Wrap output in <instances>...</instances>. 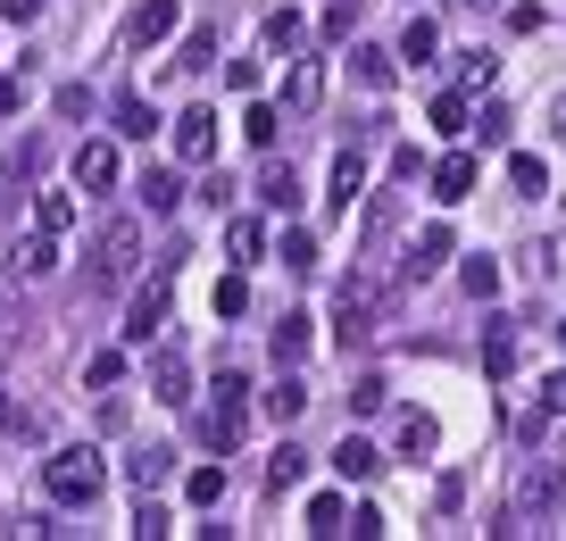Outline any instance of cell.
<instances>
[{
	"label": "cell",
	"mask_w": 566,
	"mask_h": 541,
	"mask_svg": "<svg viewBox=\"0 0 566 541\" xmlns=\"http://www.w3.org/2000/svg\"><path fill=\"white\" fill-rule=\"evenodd\" d=\"M467 9H491V0H467Z\"/></svg>",
	"instance_id": "53"
},
{
	"label": "cell",
	"mask_w": 566,
	"mask_h": 541,
	"mask_svg": "<svg viewBox=\"0 0 566 541\" xmlns=\"http://www.w3.org/2000/svg\"><path fill=\"white\" fill-rule=\"evenodd\" d=\"M18 100H25V84H18V75H9V84H0V117L18 109Z\"/></svg>",
	"instance_id": "52"
},
{
	"label": "cell",
	"mask_w": 566,
	"mask_h": 541,
	"mask_svg": "<svg viewBox=\"0 0 566 541\" xmlns=\"http://www.w3.org/2000/svg\"><path fill=\"white\" fill-rule=\"evenodd\" d=\"M467 133H483V150H509V133H516V117L500 109V100H483V117H475Z\"/></svg>",
	"instance_id": "32"
},
{
	"label": "cell",
	"mask_w": 566,
	"mask_h": 541,
	"mask_svg": "<svg viewBox=\"0 0 566 541\" xmlns=\"http://www.w3.org/2000/svg\"><path fill=\"white\" fill-rule=\"evenodd\" d=\"M283 267H317V234H308V225H283Z\"/></svg>",
	"instance_id": "35"
},
{
	"label": "cell",
	"mask_w": 566,
	"mask_h": 541,
	"mask_svg": "<svg viewBox=\"0 0 566 541\" xmlns=\"http://www.w3.org/2000/svg\"><path fill=\"white\" fill-rule=\"evenodd\" d=\"M159 334H167V275H151L142 292L126 300V342H133V350H151Z\"/></svg>",
	"instance_id": "6"
},
{
	"label": "cell",
	"mask_w": 566,
	"mask_h": 541,
	"mask_svg": "<svg viewBox=\"0 0 566 541\" xmlns=\"http://www.w3.org/2000/svg\"><path fill=\"white\" fill-rule=\"evenodd\" d=\"M308 350V317H283L275 325V358H283V367H292V358H301Z\"/></svg>",
	"instance_id": "42"
},
{
	"label": "cell",
	"mask_w": 566,
	"mask_h": 541,
	"mask_svg": "<svg viewBox=\"0 0 566 541\" xmlns=\"http://www.w3.org/2000/svg\"><path fill=\"white\" fill-rule=\"evenodd\" d=\"M383 400H392V383H383V375H359V383H350V409H359V416H375Z\"/></svg>",
	"instance_id": "40"
},
{
	"label": "cell",
	"mask_w": 566,
	"mask_h": 541,
	"mask_svg": "<svg viewBox=\"0 0 566 541\" xmlns=\"http://www.w3.org/2000/svg\"><path fill=\"white\" fill-rule=\"evenodd\" d=\"M100 484H109V458H100V450H58L51 467H42V491H51L58 508H92L100 500Z\"/></svg>",
	"instance_id": "1"
},
{
	"label": "cell",
	"mask_w": 566,
	"mask_h": 541,
	"mask_svg": "<svg viewBox=\"0 0 566 541\" xmlns=\"http://www.w3.org/2000/svg\"><path fill=\"white\" fill-rule=\"evenodd\" d=\"M350 533L375 541V533H392V517H383V508H350Z\"/></svg>",
	"instance_id": "47"
},
{
	"label": "cell",
	"mask_w": 566,
	"mask_h": 541,
	"mask_svg": "<svg viewBox=\"0 0 566 541\" xmlns=\"http://www.w3.org/2000/svg\"><path fill=\"white\" fill-rule=\"evenodd\" d=\"M458 75H467V84H491V75H500V58H491V51H458Z\"/></svg>",
	"instance_id": "45"
},
{
	"label": "cell",
	"mask_w": 566,
	"mask_h": 541,
	"mask_svg": "<svg viewBox=\"0 0 566 541\" xmlns=\"http://www.w3.org/2000/svg\"><path fill=\"white\" fill-rule=\"evenodd\" d=\"M259 201L275 208V217H301V175H292V167H266L259 175Z\"/></svg>",
	"instance_id": "21"
},
{
	"label": "cell",
	"mask_w": 566,
	"mask_h": 541,
	"mask_svg": "<svg viewBox=\"0 0 566 541\" xmlns=\"http://www.w3.org/2000/svg\"><path fill=\"white\" fill-rule=\"evenodd\" d=\"M76 184L84 192H109L117 184V142H84L76 150Z\"/></svg>",
	"instance_id": "12"
},
{
	"label": "cell",
	"mask_w": 566,
	"mask_h": 541,
	"mask_svg": "<svg viewBox=\"0 0 566 541\" xmlns=\"http://www.w3.org/2000/svg\"><path fill=\"white\" fill-rule=\"evenodd\" d=\"M392 442H400V458H425V450L442 442V425H434V416H425V409H409V416H400V425H392Z\"/></svg>",
	"instance_id": "22"
},
{
	"label": "cell",
	"mask_w": 566,
	"mask_h": 541,
	"mask_svg": "<svg viewBox=\"0 0 566 541\" xmlns=\"http://www.w3.org/2000/svg\"><path fill=\"white\" fill-rule=\"evenodd\" d=\"M84 383H92V392H117V383H126V350H92L84 358Z\"/></svg>",
	"instance_id": "29"
},
{
	"label": "cell",
	"mask_w": 566,
	"mask_h": 541,
	"mask_svg": "<svg viewBox=\"0 0 566 541\" xmlns=\"http://www.w3.org/2000/svg\"><path fill=\"white\" fill-rule=\"evenodd\" d=\"M18 192H25V167H0V217L18 208Z\"/></svg>",
	"instance_id": "50"
},
{
	"label": "cell",
	"mask_w": 566,
	"mask_h": 541,
	"mask_svg": "<svg viewBox=\"0 0 566 541\" xmlns=\"http://www.w3.org/2000/svg\"><path fill=\"white\" fill-rule=\"evenodd\" d=\"M434 508H467V475H442V484H434Z\"/></svg>",
	"instance_id": "49"
},
{
	"label": "cell",
	"mask_w": 566,
	"mask_h": 541,
	"mask_svg": "<svg viewBox=\"0 0 566 541\" xmlns=\"http://www.w3.org/2000/svg\"><path fill=\"white\" fill-rule=\"evenodd\" d=\"M350 25H359V0H334V9H325V34L341 42V34H350Z\"/></svg>",
	"instance_id": "48"
},
{
	"label": "cell",
	"mask_w": 566,
	"mask_h": 541,
	"mask_svg": "<svg viewBox=\"0 0 566 541\" xmlns=\"http://www.w3.org/2000/svg\"><path fill=\"white\" fill-rule=\"evenodd\" d=\"M375 467H383V450L359 442V433H341V450H334V475H341V484H367Z\"/></svg>",
	"instance_id": "13"
},
{
	"label": "cell",
	"mask_w": 566,
	"mask_h": 541,
	"mask_svg": "<svg viewBox=\"0 0 566 541\" xmlns=\"http://www.w3.org/2000/svg\"><path fill=\"white\" fill-rule=\"evenodd\" d=\"M425 117H434V133H467V126H475L467 93H434V109H425Z\"/></svg>",
	"instance_id": "28"
},
{
	"label": "cell",
	"mask_w": 566,
	"mask_h": 541,
	"mask_svg": "<svg viewBox=\"0 0 566 541\" xmlns=\"http://www.w3.org/2000/svg\"><path fill=\"white\" fill-rule=\"evenodd\" d=\"M475 175H483V167H475V150H450V159H434V201L458 208V201L475 192Z\"/></svg>",
	"instance_id": "11"
},
{
	"label": "cell",
	"mask_w": 566,
	"mask_h": 541,
	"mask_svg": "<svg viewBox=\"0 0 566 541\" xmlns=\"http://www.w3.org/2000/svg\"><path fill=\"white\" fill-rule=\"evenodd\" d=\"M558 117H566V109H558Z\"/></svg>",
	"instance_id": "54"
},
{
	"label": "cell",
	"mask_w": 566,
	"mask_h": 541,
	"mask_svg": "<svg viewBox=\"0 0 566 541\" xmlns=\"http://www.w3.org/2000/svg\"><path fill=\"white\" fill-rule=\"evenodd\" d=\"M458 283H467L475 300H491V292H500V267H491V259H467V275H458Z\"/></svg>",
	"instance_id": "43"
},
{
	"label": "cell",
	"mask_w": 566,
	"mask_h": 541,
	"mask_svg": "<svg viewBox=\"0 0 566 541\" xmlns=\"http://www.w3.org/2000/svg\"><path fill=\"white\" fill-rule=\"evenodd\" d=\"M566 500V467L558 458H525L516 467V517H542V508H558Z\"/></svg>",
	"instance_id": "5"
},
{
	"label": "cell",
	"mask_w": 566,
	"mask_h": 541,
	"mask_svg": "<svg viewBox=\"0 0 566 541\" xmlns=\"http://www.w3.org/2000/svg\"><path fill=\"white\" fill-rule=\"evenodd\" d=\"M250 309V275L233 267V275H217V317H242Z\"/></svg>",
	"instance_id": "37"
},
{
	"label": "cell",
	"mask_w": 566,
	"mask_h": 541,
	"mask_svg": "<svg viewBox=\"0 0 566 541\" xmlns=\"http://www.w3.org/2000/svg\"><path fill=\"white\" fill-rule=\"evenodd\" d=\"M25 433H34V409H25V400H9V392H0V442H25Z\"/></svg>",
	"instance_id": "39"
},
{
	"label": "cell",
	"mask_w": 566,
	"mask_h": 541,
	"mask_svg": "<svg viewBox=\"0 0 566 541\" xmlns=\"http://www.w3.org/2000/svg\"><path fill=\"white\" fill-rule=\"evenodd\" d=\"M184 500L192 508H217V500H226V467H192L184 475Z\"/></svg>",
	"instance_id": "31"
},
{
	"label": "cell",
	"mask_w": 566,
	"mask_h": 541,
	"mask_svg": "<svg viewBox=\"0 0 566 541\" xmlns=\"http://www.w3.org/2000/svg\"><path fill=\"white\" fill-rule=\"evenodd\" d=\"M175 159H192V167L217 159V109H184L175 117Z\"/></svg>",
	"instance_id": "9"
},
{
	"label": "cell",
	"mask_w": 566,
	"mask_h": 541,
	"mask_svg": "<svg viewBox=\"0 0 566 541\" xmlns=\"http://www.w3.org/2000/svg\"><path fill=\"white\" fill-rule=\"evenodd\" d=\"M301 42H308V18H301V9H266V51L292 58Z\"/></svg>",
	"instance_id": "19"
},
{
	"label": "cell",
	"mask_w": 566,
	"mask_h": 541,
	"mask_svg": "<svg viewBox=\"0 0 566 541\" xmlns=\"http://www.w3.org/2000/svg\"><path fill=\"white\" fill-rule=\"evenodd\" d=\"M175 25H184V9H175V0H142V9L126 18V34H117V51H126V58H142V51H159V42H167Z\"/></svg>",
	"instance_id": "4"
},
{
	"label": "cell",
	"mask_w": 566,
	"mask_h": 541,
	"mask_svg": "<svg viewBox=\"0 0 566 541\" xmlns=\"http://www.w3.org/2000/svg\"><path fill=\"white\" fill-rule=\"evenodd\" d=\"M558 416H566V375H542V383H533V400L516 409V442H542Z\"/></svg>",
	"instance_id": "7"
},
{
	"label": "cell",
	"mask_w": 566,
	"mask_h": 541,
	"mask_svg": "<svg viewBox=\"0 0 566 541\" xmlns=\"http://www.w3.org/2000/svg\"><path fill=\"white\" fill-rule=\"evenodd\" d=\"M18 275H25V283L58 275V234H42V225H34V234H25V242H18Z\"/></svg>",
	"instance_id": "14"
},
{
	"label": "cell",
	"mask_w": 566,
	"mask_h": 541,
	"mask_svg": "<svg viewBox=\"0 0 566 541\" xmlns=\"http://www.w3.org/2000/svg\"><path fill=\"white\" fill-rule=\"evenodd\" d=\"M133 533H142V541H159V533H167V508H159L151 491H142V508H133Z\"/></svg>",
	"instance_id": "44"
},
{
	"label": "cell",
	"mask_w": 566,
	"mask_h": 541,
	"mask_svg": "<svg viewBox=\"0 0 566 541\" xmlns=\"http://www.w3.org/2000/svg\"><path fill=\"white\" fill-rule=\"evenodd\" d=\"M509 184L525 192V201H533V192H549V159H533V150H516V159H509Z\"/></svg>",
	"instance_id": "33"
},
{
	"label": "cell",
	"mask_w": 566,
	"mask_h": 541,
	"mask_svg": "<svg viewBox=\"0 0 566 541\" xmlns=\"http://www.w3.org/2000/svg\"><path fill=\"white\" fill-rule=\"evenodd\" d=\"M226 250H233V267H259L266 259V225L259 217H233L226 225Z\"/></svg>",
	"instance_id": "23"
},
{
	"label": "cell",
	"mask_w": 566,
	"mask_h": 541,
	"mask_svg": "<svg viewBox=\"0 0 566 541\" xmlns=\"http://www.w3.org/2000/svg\"><path fill=\"white\" fill-rule=\"evenodd\" d=\"M133 259H142V225H133V217H109V225L92 234V283H126Z\"/></svg>",
	"instance_id": "3"
},
{
	"label": "cell",
	"mask_w": 566,
	"mask_h": 541,
	"mask_svg": "<svg viewBox=\"0 0 566 541\" xmlns=\"http://www.w3.org/2000/svg\"><path fill=\"white\" fill-rule=\"evenodd\" d=\"M308 533H350V500H341V491H317V500H308Z\"/></svg>",
	"instance_id": "26"
},
{
	"label": "cell",
	"mask_w": 566,
	"mask_h": 541,
	"mask_svg": "<svg viewBox=\"0 0 566 541\" xmlns=\"http://www.w3.org/2000/svg\"><path fill=\"white\" fill-rule=\"evenodd\" d=\"M483 375H516V325L509 317L483 325Z\"/></svg>",
	"instance_id": "16"
},
{
	"label": "cell",
	"mask_w": 566,
	"mask_h": 541,
	"mask_svg": "<svg viewBox=\"0 0 566 541\" xmlns=\"http://www.w3.org/2000/svg\"><path fill=\"white\" fill-rule=\"evenodd\" d=\"M34 225L67 242V234H76V192H34Z\"/></svg>",
	"instance_id": "17"
},
{
	"label": "cell",
	"mask_w": 566,
	"mask_h": 541,
	"mask_svg": "<svg viewBox=\"0 0 566 541\" xmlns=\"http://www.w3.org/2000/svg\"><path fill=\"white\" fill-rule=\"evenodd\" d=\"M175 201H184V184H175V167H151V175H142V208H151V217H167Z\"/></svg>",
	"instance_id": "27"
},
{
	"label": "cell",
	"mask_w": 566,
	"mask_h": 541,
	"mask_svg": "<svg viewBox=\"0 0 566 541\" xmlns=\"http://www.w3.org/2000/svg\"><path fill=\"white\" fill-rule=\"evenodd\" d=\"M301 475H308V450L275 442V458H266V491H301Z\"/></svg>",
	"instance_id": "25"
},
{
	"label": "cell",
	"mask_w": 566,
	"mask_h": 541,
	"mask_svg": "<svg viewBox=\"0 0 566 541\" xmlns=\"http://www.w3.org/2000/svg\"><path fill=\"white\" fill-rule=\"evenodd\" d=\"M151 400H167V409H192V375H184V350H167V342H159V358H151Z\"/></svg>",
	"instance_id": "10"
},
{
	"label": "cell",
	"mask_w": 566,
	"mask_h": 541,
	"mask_svg": "<svg viewBox=\"0 0 566 541\" xmlns=\"http://www.w3.org/2000/svg\"><path fill=\"white\" fill-rule=\"evenodd\" d=\"M167 475H175V458H167V450H142V458H133V484H142V491H159Z\"/></svg>",
	"instance_id": "38"
},
{
	"label": "cell",
	"mask_w": 566,
	"mask_h": 541,
	"mask_svg": "<svg viewBox=\"0 0 566 541\" xmlns=\"http://www.w3.org/2000/svg\"><path fill=\"white\" fill-rule=\"evenodd\" d=\"M442 259H450V225H425L409 242V275H442Z\"/></svg>",
	"instance_id": "18"
},
{
	"label": "cell",
	"mask_w": 566,
	"mask_h": 541,
	"mask_svg": "<svg viewBox=\"0 0 566 541\" xmlns=\"http://www.w3.org/2000/svg\"><path fill=\"white\" fill-rule=\"evenodd\" d=\"M301 409H308V392H301V383H292V375H283L275 392H266V416H275V425H292V416H301Z\"/></svg>",
	"instance_id": "36"
},
{
	"label": "cell",
	"mask_w": 566,
	"mask_h": 541,
	"mask_svg": "<svg viewBox=\"0 0 566 541\" xmlns=\"http://www.w3.org/2000/svg\"><path fill=\"white\" fill-rule=\"evenodd\" d=\"M0 18H9V25H34V18H42V0H0Z\"/></svg>",
	"instance_id": "51"
},
{
	"label": "cell",
	"mask_w": 566,
	"mask_h": 541,
	"mask_svg": "<svg viewBox=\"0 0 566 541\" xmlns=\"http://www.w3.org/2000/svg\"><path fill=\"white\" fill-rule=\"evenodd\" d=\"M350 75H359V84H392V51H375V42H359V51H350Z\"/></svg>",
	"instance_id": "30"
},
{
	"label": "cell",
	"mask_w": 566,
	"mask_h": 541,
	"mask_svg": "<svg viewBox=\"0 0 566 541\" xmlns=\"http://www.w3.org/2000/svg\"><path fill=\"white\" fill-rule=\"evenodd\" d=\"M359 192H367V159H359V150H334V208H341V217H350Z\"/></svg>",
	"instance_id": "20"
},
{
	"label": "cell",
	"mask_w": 566,
	"mask_h": 541,
	"mask_svg": "<svg viewBox=\"0 0 566 541\" xmlns=\"http://www.w3.org/2000/svg\"><path fill=\"white\" fill-rule=\"evenodd\" d=\"M208 392H217V409L200 416V433H208L217 450H233V442H242V416H250V375H242V367H226L217 383H208Z\"/></svg>",
	"instance_id": "2"
},
{
	"label": "cell",
	"mask_w": 566,
	"mask_h": 541,
	"mask_svg": "<svg viewBox=\"0 0 566 541\" xmlns=\"http://www.w3.org/2000/svg\"><path fill=\"white\" fill-rule=\"evenodd\" d=\"M317 100H325V58L292 51V67H283V117H308Z\"/></svg>",
	"instance_id": "8"
},
{
	"label": "cell",
	"mask_w": 566,
	"mask_h": 541,
	"mask_svg": "<svg viewBox=\"0 0 566 541\" xmlns=\"http://www.w3.org/2000/svg\"><path fill=\"white\" fill-rule=\"evenodd\" d=\"M58 117H92V84H58Z\"/></svg>",
	"instance_id": "46"
},
{
	"label": "cell",
	"mask_w": 566,
	"mask_h": 541,
	"mask_svg": "<svg viewBox=\"0 0 566 541\" xmlns=\"http://www.w3.org/2000/svg\"><path fill=\"white\" fill-rule=\"evenodd\" d=\"M151 126H159V109L142 93H117V133H126V142H151Z\"/></svg>",
	"instance_id": "24"
},
{
	"label": "cell",
	"mask_w": 566,
	"mask_h": 541,
	"mask_svg": "<svg viewBox=\"0 0 566 541\" xmlns=\"http://www.w3.org/2000/svg\"><path fill=\"white\" fill-rule=\"evenodd\" d=\"M208 58H217V34H208V25H192V34H184V58H175V67H192V75H200Z\"/></svg>",
	"instance_id": "41"
},
{
	"label": "cell",
	"mask_w": 566,
	"mask_h": 541,
	"mask_svg": "<svg viewBox=\"0 0 566 541\" xmlns=\"http://www.w3.org/2000/svg\"><path fill=\"white\" fill-rule=\"evenodd\" d=\"M275 126H283V109H266V100H250V109H242V142L275 150Z\"/></svg>",
	"instance_id": "34"
},
{
	"label": "cell",
	"mask_w": 566,
	"mask_h": 541,
	"mask_svg": "<svg viewBox=\"0 0 566 541\" xmlns=\"http://www.w3.org/2000/svg\"><path fill=\"white\" fill-rule=\"evenodd\" d=\"M392 58H409V67H434V58H442V25H434V18H409V34H400Z\"/></svg>",
	"instance_id": "15"
}]
</instances>
